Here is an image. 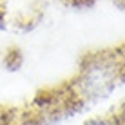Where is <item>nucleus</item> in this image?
Returning <instances> with one entry per match:
<instances>
[{"instance_id": "2", "label": "nucleus", "mask_w": 125, "mask_h": 125, "mask_svg": "<svg viewBox=\"0 0 125 125\" xmlns=\"http://www.w3.org/2000/svg\"><path fill=\"white\" fill-rule=\"evenodd\" d=\"M0 125H9V122H7V111L2 105H0Z\"/></svg>"}, {"instance_id": "1", "label": "nucleus", "mask_w": 125, "mask_h": 125, "mask_svg": "<svg viewBox=\"0 0 125 125\" xmlns=\"http://www.w3.org/2000/svg\"><path fill=\"white\" fill-rule=\"evenodd\" d=\"M83 125H122V123L114 118V114H109V116H102V118H93Z\"/></svg>"}]
</instances>
